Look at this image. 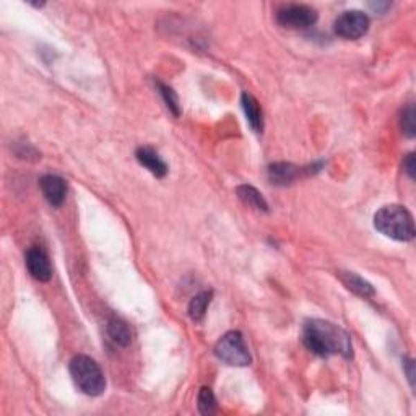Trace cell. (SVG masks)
Segmentation results:
<instances>
[{"mask_svg":"<svg viewBox=\"0 0 416 416\" xmlns=\"http://www.w3.org/2000/svg\"><path fill=\"white\" fill-rule=\"evenodd\" d=\"M302 343L309 352L322 358H329L332 354H340L343 358L353 356L350 335L340 325L327 320H307L302 327Z\"/></svg>","mask_w":416,"mask_h":416,"instance_id":"cell-1","label":"cell"},{"mask_svg":"<svg viewBox=\"0 0 416 416\" xmlns=\"http://www.w3.org/2000/svg\"><path fill=\"white\" fill-rule=\"evenodd\" d=\"M374 226L394 241L408 242L415 237L413 215L401 205H386L374 215Z\"/></svg>","mask_w":416,"mask_h":416,"instance_id":"cell-2","label":"cell"},{"mask_svg":"<svg viewBox=\"0 0 416 416\" xmlns=\"http://www.w3.org/2000/svg\"><path fill=\"white\" fill-rule=\"evenodd\" d=\"M70 374L75 386L83 394L90 397H98L106 390V377L102 374L100 364L85 354H77L70 361Z\"/></svg>","mask_w":416,"mask_h":416,"instance_id":"cell-3","label":"cell"},{"mask_svg":"<svg viewBox=\"0 0 416 416\" xmlns=\"http://www.w3.org/2000/svg\"><path fill=\"white\" fill-rule=\"evenodd\" d=\"M215 354L228 366H249L252 358L241 332H228L215 345Z\"/></svg>","mask_w":416,"mask_h":416,"instance_id":"cell-4","label":"cell"},{"mask_svg":"<svg viewBox=\"0 0 416 416\" xmlns=\"http://www.w3.org/2000/svg\"><path fill=\"white\" fill-rule=\"evenodd\" d=\"M369 25H371V20H369L366 13L359 10H348L336 18L334 23V31L342 39L353 41L366 35Z\"/></svg>","mask_w":416,"mask_h":416,"instance_id":"cell-5","label":"cell"},{"mask_svg":"<svg viewBox=\"0 0 416 416\" xmlns=\"http://www.w3.org/2000/svg\"><path fill=\"white\" fill-rule=\"evenodd\" d=\"M317 12L309 6L301 3H289L277 12V21L280 26L288 30H305L317 21Z\"/></svg>","mask_w":416,"mask_h":416,"instance_id":"cell-6","label":"cell"},{"mask_svg":"<svg viewBox=\"0 0 416 416\" xmlns=\"http://www.w3.org/2000/svg\"><path fill=\"white\" fill-rule=\"evenodd\" d=\"M26 269L30 275L37 282L46 283L53 277V267H51L49 257L41 247H31L25 255Z\"/></svg>","mask_w":416,"mask_h":416,"instance_id":"cell-7","label":"cell"},{"mask_svg":"<svg viewBox=\"0 0 416 416\" xmlns=\"http://www.w3.org/2000/svg\"><path fill=\"white\" fill-rule=\"evenodd\" d=\"M39 187L44 199L53 207H60L64 204L65 195H67V184H65L62 177L55 174H46L39 179Z\"/></svg>","mask_w":416,"mask_h":416,"instance_id":"cell-8","label":"cell"},{"mask_svg":"<svg viewBox=\"0 0 416 416\" xmlns=\"http://www.w3.org/2000/svg\"><path fill=\"white\" fill-rule=\"evenodd\" d=\"M305 171L291 163H273L269 166V179L275 186H288L298 179L299 174Z\"/></svg>","mask_w":416,"mask_h":416,"instance_id":"cell-9","label":"cell"},{"mask_svg":"<svg viewBox=\"0 0 416 416\" xmlns=\"http://www.w3.org/2000/svg\"><path fill=\"white\" fill-rule=\"evenodd\" d=\"M135 156H137V161L140 163V165H142L143 168H147V170L152 172L153 176L165 177L168 174L166 163L161 160V156L158 155L153 148L140 147L137 150V153H135Z\"/></svg>","mask_w":416,"mask_h":416,"instance_id":"cell-10","label":"cell"},{"mask_svg":"<svg viewBox=\"0 0 416 416\" xmlns=\"http://www.w3.org/2000/svg\"><path fill=\"white\" fill-rule=\"evenodd\" d=\"M241 105H242V109H244L246 119L247 123H249L251 129L254 130V132L260 134L262 130H264V112H262L259 101H257L252 95H249V93H242Z\"/></svg>","mask_w":416,"mask_h":416,"instance_id":"cell-11","label":"cell"},{"mask_svg":"<svg viewBox=\"0 0 416 416\" xmlns=\"http://www.w3.org/2000/svg\"><path fill=\"white\" fill-rule=\"evenodd\" d=\"M338 277L345 287H347L350 291L358 294V296L372 298L374 294H376V289H374L372 284L354 272H338Z\"/></svg>","mask_w":416,"mask_h":416,"instance_id":"cell-12","label":"cell"},{"mask_svg":"<svg viewBox=\"0 0 416 416\" xmlns=\"http://www.w3.org/2000/svg\"><path fill=\"white\" fill-rule=\"evenodd\" d=\"M107 335L119 347H129L132 343V330H130L127 322L119 319V317H111L107 320Z\"/></svg>","mask_w":416,"mask_h":416,"instance_id":"cell-13","label":"cell"},{"mask_svg":"<svg viewBox=\"0 0 416 416\" xmlns=\"http://www.w3.org/2000/svg\"><path fill=\"white\" fill-rule=\"evenodd\" d=\"M236 194L241 202L247 205V207L259 210V212H269L267 200L264 199V195H262L255 187H252L249 184H242L236 189Z\"/></svg>","mask_w":416,"mask_h":416,"instance_id":"cell-14","label":"cell"},{"mask_svg":"<svg viewBox=\"0 0 416 416\" xmlns=\"http://www.w3.org/2000/svg\"><path fill=\"white\" fill-rule=\"evenodd\" d=\"M212 291H204L195 296L189 305V316L192 317V320L200 322L205 317V312H207L210 302H212Z\"/></svg>","mask_w":416,"mask_h":416,"instance_id":"cell-15","label":"cell"},{"mask_svg":"<svg viewBox=\"0 0 416 416\" xmlns=\"http://www.w3.org/2000/svg\"><path fill=\"white\" fill-rule=\"evenodd\" d=\"M156 87H158V91H160L161 98L166 102L168 109H170L172 114L176 116V118H179L181 105H179V100H177V95L174 91H172V88L165 85V83H161L160 80H156Z\"/></svg>","mask_w":416,"mask_h":416,"instance_id":"cell-16","label":"cell"},{"mask_svg":"<svg viewBox=\"0 0 416 416\" xmlns=\"http://www.w3.org/2000/svg\"><path fill=\"white\" fill-rule=\"evenodd\" d=\"M199 410L202 415H213L217 410V399L210 387H202L199 392Z\"/></svg>","mask_w":416,"mask_h":416,"instance_id":"cell-17","label":"cell"},{"mask_svg":"<svg viewBox=\"0 0 416 416\" xmlns=\"http://www.w3.org/2000/svg\"><path fill=\"white\" fill-rule=\"evenodd\" d=\"M415 119H416V112H415V106L413 105H408L404 109V112H401V118H400V125H401V130H404V134L406 135L408 138H413L416 135V124H415Z\"/></svg>","mask_w":416,"mask_h":416,"instance_id":"cell-18","label":"cell"},{"mask_svg":"<svg viewBox=\"0 0 416 416\" xmlns=\"http://www.w3.org/2000/svg\"><path fill=\"white\" fill-rule=\"evenodd\" d=\"M404 170H405L406 174H408L410 179H415V174H416V160H415L413 153L406 155L405 161H404Z\"/></svg>","mask_w":416,"mask_h":416,"instance_id":"cell-19","label":"cell"},{"mask_svg":"<svg viewBox=\"0 0 416 416\" xmlns=\"http://www.w3.org/2000/svg\"><path fill=\"white\" fill-rule=\"evenodd\" d=\"M404 369L406 372V377H408L411 389H415V361L413 359H410V358L404 359Z\"/></svg>","mask_w":416,"mask_h":416,"instance_id":"cell-20","label":"cell"},{"mask_svg":"<svg viewBox=\"0 0 416 416\" xmlns=\"http://www.w3.org/2000/svg\"><path fill=\"white\" fill-rule=\"evenodd\" d=\"M371 6V8H374L376 12H382L384 8H389L390 3L389 2H384V3H369Z\"/></svg>","mask_w":416,"mask_h":416,"instance_id":"cell-21","label":"cell"}]
</instances>
